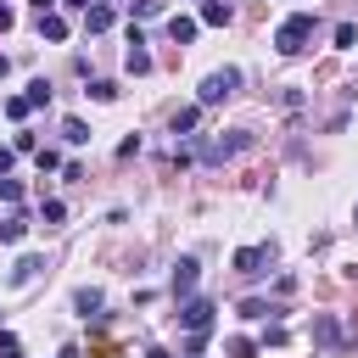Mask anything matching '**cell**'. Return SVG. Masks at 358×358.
I'll return each mask as SVG.
<instances>
[{
  "mask_svg": "<svg viewBox=\"0 0 358 358\" xmlns=\"http://www.w3.org/2000/svg\"><path fill=\"white\" fill-rule=\"evenodd\" d=\"M313 34H319L313 11H291V17L274 28V50H280V56H302V50L313 45Z\"/></svg>",
  "mask_w": 358,
  "mask_h": 358,
  "instance_id": "6da1fadb",
  "label": "cell"
},
{
  "mask_svg": "<svg viewBox=\"0 0 358 358\" xmlns=\"http://www.w3.org/2000/svg\"><path fill=\"white\" fill-rule=\"evenodd\" d=\"M235 90H241V67H218V73H207V78H201L196 106H218V101H229Z\"/></svg>",
  "mask_w": 358,
  "mask_h": 358,
  "instance_id": "7a4b0ae2",
  "label": "cell"
},
{
  "mask_svg": "<svg viewBox=\"0 0 358 358\" xmlns=\"http://www.w3.org/2000/svg\"><path fill=\"white\" fill-rule=\"evenodd\" d=\"M213 313H218V308H213L207 296H185V302H179V324H185L190 336H207V324H213Z\"/></svg>",
  "mask_w": 358,
  "mask_h": 358,
  "instance_id": "3957f363",
  "label": "cell"
},
{
  "mask_svg": "<svg viewBox=\"0 0 358 358\" xmlns=\"http://www.w3.org/2000/svg\"><path fill=\"white\" fill-rule=\"evenodd\" d=\"M268 257H274L268 246H241V252H235V274H246V280H257Z\"/></svg>",
  "mask_w": 358,
  "mask_h": 358,
  "instance_id": "277c9868",
  "label": "cell"
},
{
  "mask_svg": "<svg viewBox=\"0 0 358 358\" xmlns=\"http://www.w3.org/2000/svg\"><path fill=\"white\" fill-rule=\"evenodd\" d=\"M196 274H201V263L196 257H179L173 263V296H190L196 291Z\"/></svg>",
  "mask_w": 358,
  "mask_h": 358,
  "instance_id": "5b68a950",
  "label": "cell"
},
{
  "mask_svg": "<svg viewBox=\"0 0 358 358\" xmlns=\"http://www.w3.org/2000/svg\"><path fill=\"white\" fill-rule=\"evenodd\" d=\"M112 17H117V11L101 0V6H90V11H84V28H90V34H106V28H112Z\"/></svg>",
  "mask_w": 358,
  "mask_h": 358,
  "instance_id": "8992f818",
  "label": "cell"
},
{
  "mask_svg": "<svg viewBox=\"0 0 358 358\" xmlns=\"http://www.w3.org/2000/svg\"><path fill=\"white\" fill-rule=\"evenodd\" d=\"M73 308H78L84 319H95V313H101V291H95V285H78V291H73Z\"/></svg>",
  "mask_w": 358,
  "mask_h": 358,
  "instance_id": "52a82bcc",
  "label": "cell"
},
{
  "mask_svg": "<svg viewBox=\"0 0 358 358\" xmlns=\"http://www.w3.org/2000/svg\"><path fill=\"white\" fill-rule=\"evenodd\" d=\"M229 17H235V11H229V0H207V6H201V22H207V28H224Z\"/></svg>",
  "mask_w": 358,
  "mask_h": 358,
  "instance_id": "ba28073f",
  "label": "cell"
},
{
  "mask_svg": "<svg viewBox=\"0 0 358 358\" xmlns=\"http://www.w3.org/2000/svg\"><path fill=\"white\" fill-rule=\"evenodd\" d=\"M168 39L173 45H190L196 39V17H168Z\"/></svg>",
  "mask_w": 358,
  "mask_h": 358,
  "instance_id": "9c48e42d",
  "label": "cell"
},
{
  "mask_svg": "<svg viewBox=\"0 0 358 358\" xmlns=\"http://www.w3.org/2000/svg\"><path fill=\"white\" fill-rule=\"evenodd\" d=\"M39 268H45V257H34V252H28V257H17V268H11V285H28Z\"/></svg>",
  "mask_w": 358,
  "mask_h": 358,
  "instance_id": "30bf717a",
  "label": "cell"
},
{
  "mask_svg": "<svg viewBox=\"0 0 358 358\" xmlns=\"http://www.w3.org/2000/svg\"><path fill=\"white\" fill-rule=\"evenodd\" d=\"M39 34H45V39H56V45H62V39H67V22H62V17H56V11H39Z\"/></svg>",
  "mask_w": 358,
  "mask_h": 358,
  "instance_id": "8fae6325",
  "label": "cell"
},
{
  "mask_svg": "<svg viewBox=\"0 0 358 358\" xmlns=\"http://www.w3.org/2000/svg\"><path fill=\"white\" fill-rule=\"evenodd\" d=\"M196 123H201V106H179L173 112V134H196Z\"/></svg>",
  "mask_w": 358,
  "mask_h": 358,
  "instance_id": "7c38bea8",
  "label": "cell"
},
{
  "mask_svg": "<svg viewBox=\"0 0 358 358\" xmlns=\"http://www.w3.org/2000/svg\"><path fill=\"white\" fill-rule=\"evenodd\" d=\"M336 50H358V22H336Z\"/></svg>",
  "mask_w": 358,
  "mask_h": 358,
  "instance_id": "4fadbf2b",
  "label": "cell"
},
{
  "mask_svg": "<svg viewBox=\"0 0 358 358\" xmlns=\"http://www.w3.org/2000/svg\"><path fill=\"white\" fill-rule=\"evenodd\" d=\"M62 140H67V145H84V140H90L84 117H62Z\"/></svg>",
  "mask_w": 358,
  "mask_h": 358,
  "instance_id": "5bb4252c",
  "label": "cell"
},
{
  "mask_svg": "<svg viewBox=\"0 0 358 358\" xmlns=\"http://www.w3.org/2000/svg\"><path fill=\"white\" fill-rule=\"evenodd\" d=\"M22 235H28V218H22V213H17V218H6V224H0V241H6V246H17V241H22Z\"/></svg>",
  "mask_w": 358,
  "mask_h": 358,
  "instance_id": "9a60e30c",
  "label": "cell"
},
{
  "mask_svg": "<svg viewBox=\"0 0 358 358\" xmlns=\"http://www.w3.org/2000/svg\"><path fill=\"white\" fill-rule=\"evenodd\" d=\"M268 313H274V308H268L263 296H246V302H241V319H268Z\"/></svg>",
  "mask_w": 358,
  "mask_h": 358,
  "instance_id": "2e32d148",
  "label": "cell"
},
{
  "mask_svg": "<svg viewBox=\"0 0 358 358\" xmlns=\"http://www.w3.org/2000/svg\"><path fill=\"white\" fill-rule=\"evenodd\" d=\"M28 106H50V84H45V78L28 84Z\"/></svg>",
  "mask_w": 358,
  "mask_h": 358,
  "instance_id": "e0dca14e",
  "label": "cell"
},
{
  "mask_svg": "<svg viewBox=\"0 0 358 358\" xmlns=\"http://www.w3.org/2000/svg\"><path fill=\"white\" fill-rule=\"evenodd\" d=\"M28 112H34V106H28V95H11V101H6V117H11V123H22Z\"/></svg>",
  "mask_w": 358,
  "mask_h": 358,
  "instance_id": "ac0fdd59",
  "label": "cell"
},
{
  "mask_svg": "<svg viewBox=\"0 0 358 358\" xmlns=\"http://www.w3.org/2000/svg\"><path fill=\"white\" fill-rule=\"evenodd\" d=\"M145 17H162V0H134V22H145Z\"/></svg>",
  "mask_w": 358,
  "mask_h": 358,
  "instance_id": "d6986e66",
  "label": "cell"
},
{
  "mask_svg": "<svg viewBox=\"0 0 358 358\" xmlns=\"http://www.w3.org/2000/svg\"><path fill=\"white\" fill-rule=\"evenodd\" d=\"M229 358H257V341H246V336H235V341H229Z\"/></svg>",
  "mask_w": 358,
  "mask_h": 358,
  "instance_id": "ffe728a7",
  "label": "cell"
},
{
  "mask_svg": "<svg viewBox=\"0 0 358 358\" xmlns=\"http://www.w3.org/2000/svg\"><path fill=\"white\" fill-rule=\"evenodd\" d=\"M0 201L17 207V201H22V185H17V179H0Z\"/></svg>",
  "mask_w": 358,
  "mask_h": 358,
  "instance_id": "44dd1931",
  "label": "cell"
},
{
  "mask_svg": "<svg viewBox=\"0 0 358 358\" xmlns=\"http://www.w3.org/2000/svg\"><path fill=\"white\" fill-rule=\"evenodd\" d=\"M90 95H95V101H117V84H106V78H95V84H90Z\"/></svg>",
  "mask_w": 358,
  "mask_h": 358,
  "instance_id": "7402d4cb",
  "label": "cell"
},
{
  "mask_svg": "<svg viewBox=\"0 0 358 358\" xmlns=\"http://www.w3.org/2000/svg\"><path fill=\"white\" fill-rule=\"evenodd\" d=\"M34 162H39V173H50V168H62V157L45 145V151H34Z\"/></svg>",
  "mask_w": 358,
  "mask_h": 358,
  "instance_id": "603a6c76",
  "label": "cell"
},
{
  "mask_svg": "<svg viewBox=\"0 0 358 358\" xmlns=\"http://www.w3.org/2000/svg\"><path fill=\"white\" fill-rule=\"evenodd\" d=\"M313 336H319V341H336L341 330H336V319H313Z\"/></svg>",
  "mask_w": 358,
  "mask_h": 358,
  "instance_id": "cb8c5ba5",
  "label": "cell"
},
{
  "mask_svg": "<svg viewBox=\"0 0 358 358\" xmlns=\"http://www.w3.org/2000/svg\"><path fill=\"white\" fill-rule=\"evenodd\" d=\"M0 358H22V347H17V336H0Z\"/></svg>",
  "mask_w": 358,
  "mask_h": 358,
  "instance_id": "d4e9b609",
  "label": "cell"
},
{
  "mask_svg": "<svg viewBox=\"0 0 358 358\" xmlns=\"http://www.w3.org/2000/svg\"><path fill=\"white\" fill-rule=\"evenodd\" d=\"M11 162H17V151H11V145H0V179L11 173Z\"/></svg>",
  "mask_w": 358,
  "mask_h": 358,
  "instance_id": "484cf974",
  "label": "cell"
},
{
  "mask_svg": "<svg viewBox=\"0 0 358 358\" xmlns=\"http://www.w3.org/2000/svg\"><path fill=\"white\" fill-rule=\"evenodd\" d=\"M11 22H17V17H11V6H6V0H0V34H6V28H11Z\"/></svg>",
  "mask_w": 358,
  "mask_h": 358,
  "instance_id": "4316f807",
  "label": "cell"
},
{
  "mask_svg": "<svg viewBox=\"0 0 358 358\" xmlns=\"http://www.w3.org/2000/svg\"><path fill=\"white\" fill-rule=\"evenodd\" d=\"M62 6H73V11H90V6H101V0H62Z\"/></svg>",
  "mask_w": 358,
  "mask_h": 358,
  "instance_id": "83f0119b",
  "label": "cell"
},
{
  "mask_svg": "<svg viewBox=\"0 0 358 358\" xmlns=\"http://www.w3.org/2000/svg\"><path fill=\"white\" fill-rule=\"evenodd\" d=\"M34 11H56V0H34Z\"/></svg>",
  "mask_w": 358,
  "mask_h": 358,
  "instance_id": "f1b7e54d",
  "label": "cell"
},
{
  "mask_svg": "<svg viewBox=\"0 0 358 358\" xmlns=\"http://www.w3.org/2000/svg\"><path fill=\"white\" fill-rule=\"evenodd\" d=\"M145 358H168V352H162V347H151V352H145Z\"/></svg>",
  "mask_w": 358,
  "mask_h": 358,
  "instance_id": "f546056e",
  "label": "cell"
},
{
  "mask_svg": "<svg viewBox=\"0 0 358 358\" xmlns=\"http://www.w3.org/2000/svg\"><path fill=\"white\" fill-rule=\"evenodd\" d=\"M6 73H11V62H6V56H0V78H6Z\"/></svg>",
  "mask_w": 358,
  "mask_h": 358,
  "instance_id": "4dcf8cb0",
  "label": "cell"
},
{
  "mask_svg": "<svg viewBox=\"0 0 358 358\" xmlns=\"http://www.w3.org/2000/svg\"><path fill=\"white\" fill-rule=\"evenodd\" d=\"M352 224H358V207H352Z\"/></svg>",
  "mask_w": 358,
  "mask_h": 358,
  "instance_id": "1f68e13d",
  "label": "cell"
}]
</instances>
